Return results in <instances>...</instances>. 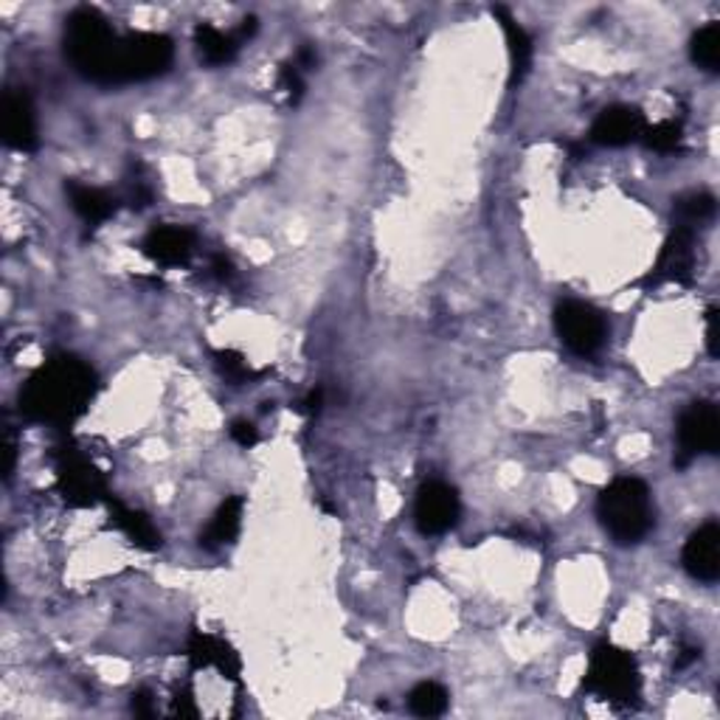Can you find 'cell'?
<instances>
[{
	"instance_id": "cell-1",
	"label": "cell",
	"mask_w": 720,
	"mask_h": 720,
	"mask_svg": "<svg viewBox=\"0 0 720 720\" xmlns=\"http://www.w3.org/2000/svg\"><path fill=\"white\" fill-rule=\"evenodd\" d=\"M93 391V369L74 355H57L29 377L20 391V411L32 422L68 428L88 411Z\"/></svg>"
},
{
	"instance_id": "cell-2",
	"label": "cell",
	"mask_w": 720,
	"mask_h": 720,
	"mask_svg": "<svg viewBox=\"0 0 720 720\" xmlns=\"http://www.w3.org/2000/svg\"><path fill=\"white\" fill-rule=\"evenodd\" d=\"M597 518L602 530L617 543H622V546L639 543L642 538H647V532L656 523L651 490L639 478H613L611 485L599 492Z\"/></svg>"
},
{
	"instance_id": "cell-3",
	"label": "cell",
	"mask_w": 720,
	"mask_h": 720,
	"mask_svg": "<svg viewBox=\"0 0 720 720\" xmlns=\"http://www.w3.org/2000/svg\"><path fill=\"white\" fill-rule=\"evenodd\" d=\"M119 34L96 9H77L65 20V57L90 82H108L110 59H113Z\"/></svg>"
},
{
	"instance_id": "cell-4",
	"label": "cell",
	"mask_w": 720,
	"mask_h": 720,
	"mask_svg": "<svg viewBox=\"0 0 720 720\" xmlns=\"http://www.w3.org/2000/svg\"><path fill=\"white\" fill-rule=\"evenodd\" d=\"M175 57V45L166 34L135 32L119 34L113 59H110L108 82L104 85H124V82H144V79L160 77L169 70Z\"/></svg>"
},
{
	"instance_id": "cell-5",
	"label": "cell",
	"mask_w": 720,
	"mask_h": 720,
	"mask_svg": "<svg viewBox=\"0 0 720 720\" xmlns=\"http://www.w3.org/2000/svg\"><path fill=\"white\" fill-rule=\"evenodd\" d=\"M583 687L613 707H633L642 693V678L631 653L613 644H597L588 658Z\"/></svg>"
},
{
	"instance_id": "cell-6",
	"label": "cell",
	"mask_w": 720,
	"mask_h": 720,
	"mask_svg": "<svg viewBox=\"0 0 720 720\" xmlns=\"http://www.w3.org/2000/svg\"><path fill=\"white\" fill-rule=\"evenodd\" d=\"M555 330L563 346L580 357H591L602 350L608 339V324L599 310L586 301H561L555 310Z\"/></svg>"
},
{
	"instance_id": "cell-7",
	"label": "cell",
	"mask_w": 720,
	"mask_h": 720,
	"mask_svg": "<svg viewBox=\"0 0 720 720\" xmlns=\"http://www.w3.org/2000/svg\"><path fill=\"white\" fill-rule=\"evenodd\" d=\"M57 481L59 492L70 507H93L104 498L108 487H104V476L99 467L82 456L77 447H57Z\"/></svg>"
},
{
	"instance_id": "cell-8",
	"label": "cell",
	"mask_w": 720,
	"mask_h": 720,
	"mask_svg": "<svg viewBox=\"0 0 720 720\" xmlns=\"http://www.w3.org/2000/svg\"><path fill=\"white\" fill-rule=\"evenodd\" d=\"M678 453L676 467H687L704 453H718L720 445V417L715 402L698 400L687 408L678 420Z\"/></svg>"
},
{
	"instance_id": "cell-9",
	"label": "cell",
	"mask_w": 720,
	"mask_h": 720,
	"mask_svg": "<svg viewBox=\"0 0 720 720\" xmlns=\"http://www.w3.org/2000/svg\"><path fill=\"white\" fill-rule=\"evenodd\" d=\"M462 512L459 492L445 481H428L420 487L414 501V521L422 535H445L456 527Z\"/></svg>"
},
{
	"instance_id": "cell-10",
	"label": "cell",
	"mask_w": 720,
	"mask_h": 720,
	"mask_svg": "<svg viewBox=\"0 0 720 720\" xmlns=\"http://www.w3.org/2000/svg\"><path fill=\"white\" fill-rule=\"evenodd\" d=\"M644 122L642 110L628 108V104H613L597 115L591 124V141L599 147H628L633 141H642Z\"/></svg>"
},
{
	"instance_id": "cell-11",
	"label": "cell",
	"mask_w": 720,
	"mask_h": 720,
	"mask_svg": "<svg viewBox=\"0 0 720 720\" xmlns=\"http://www.w3.org/2000/svg\"><path fill=\"white\" fill-rule=\"evenodd\" d=\"M684 568L689 577L701 583H715L720 577V527L718 521L701 523L698 530L689 535L687 546H684Z\"/></svg>"
},
{
	"instance_id": "cell-12",
	"label": "cell",
	"mask_w": 720,
	"mask_h": 720,
	"mask_svg": "<svg viewBox=\"0 0 720 720\" xmlns=\"http://www.w3.org/2000/svg\"><path fill=\"white\" fill-rule=\"evenodd\" d=\"M3 139L12 149L20 153H34L40 144L37 135V113L26 93L9 90L3 96Z\"/></svg>"
},
{
	"instance_id": "cell-13",
	"label": "cell",
	"mask_w": 720,
	"mask_h": 720,
	"mask_svg": "<svg viewBox=\"0 0 720 720\" xmlns=\"http://www.w3.org/2000/svg\"><path fill=\"white\" fill-rule=\"evenodd\" d=\"M695 268V231L676 225L669 240L664 243L662 256H658L656 268H653L651 281H678V285H689Z\"/></svg>"
},
{
	"instance_id": "cell-14",
	"label": "cell",
	"mask_w": 720,
	"mask_h": 720,
	"mask_svg": "<svg viewBox=\"0 0 720 720\" xmlns=\"http://www.w3.org/2000/svg\"><path fill=\"white\" fill-rule=\"evenodd\" d=\"M141 248L155 265L178 268L195 254V231L184 229V225H158V229L149 231Z\"/></svg>"
},
{
	"instance_id": "cell-15",
	"label": "cell",
	"mask_w": 720,
	"mask_h": 720,
	"mask_svg": "<svg viewBox=\"0 0 720 720\" xmlns=\"http://www.w3.org/2000/svg\"><path fill=\"white\" fill-rule=\"evenodd\" d=\"M189 658L195 669L214 667L220 669L225 678L240 676V656L231 651V644H225L223 639L218 636H209V633H191Z\"/></svg>"
},
{
	"instance_id": "cell-16",
	"label": "cell",
	"mask_w": 720,
	"mask_h": 720,
	"mask_svg": "<svg viewBox=\"0 0 720 720\" xmlns=\"http://www.w3.org/2000/svg\"><path fill=\"white\" fill-rule=\"evenodd\" d=\"M492 18L501 23V32L503 37H507V52H510V65H512L510 82L516 85L527 77V70H530L532 65V37L518 26L516 18L510 14V9L492 7Z\"/></svg>"
},
{
	"instance_id": "cell-17",
	"label": "cell",
	"mask_w": 720,
	"mask_h": 720,
	"mask_svg": "<svg viewBox=\"0 0 720 720\" xmlns=\"http://www.w3.org/2000/svg\"><path fill=\"white\" fill-rule=\"evenodd\" d=\"M65 191H68V200L70 206H74V211H77L88 225H102L113 218L115 200L110 198L108 191L96 189V186H85L79 184V180H68Z\"/></svg>"
},
{
	"instance_id": "cell-18",
	"label": "cell",
	"mask_w": 720,
	"mask_h": 720,
	"mask_svg": "<svg viewBox=\"0 0 720 720\" xmlns=\"http://www.w3.org/2000/svg\"><path fill=\"white\" fill-rule=\"evenodd\" d=\"M243 498L231 496L220 503V510L214 512V518L209 521L206 532L200 535V546L206 549H218L225 546V543L234 541L240 535V527H243Z\"/></svg>"
},
{
	"instance_id": "cell-19",
	"label": "cell",
	"mask_w": 720,
	"mask_h": 720,
	"mask_svg": "<svg viewBox=\"0 0 720 720\" xmlns=\"http://www.w3.org/2000/svg\"><path fill=\"white\" fill-rule=\"evenodd\" d=\"M195 45H198L203 63L225 65L236 57L240 40H236V34H223L220 29L209 26V23H200L195 29Z\"/></svg>"
},
{
	"instance_id": "cell-20",
	"label": "cell",
	"mask_w": 720,
	"mask_h": 720,
	"mask_svg": "<svg viewBox=\"0 0 720 720\" xmlns=\"http://www.w3.org/2000/svg\"><path fill=\"white\" fill-rule=\"evenodd\" d=\"M113 523L124 532V535L130 538V541L135 543V546H141V549H158L160 546V532L155 530L153 521H149L144 512L128 510L124 503L115 501L113 503Z\"/></svg>"
},
{
	"instance_id": "cell-21",
	"label": "cell",
	"mask_w": 720,
	"mask_h": 720,
	"mask_svg": "<svg viewBox=\"0 0 720 720\" xmlns=\"http://www.w3.org/2000/svg\"><path fill=\"white\" fill-rule=\"evenodd\" d=\"M408 709L417 718H440L447 712V689L436 682H422L408 695Z\"/></svg>"
},
{
	"instance_id": "cell-22",
	"label": "cell",
	"mask_w": 720,
	"mask_h": 720,
	"mask_svg": "<svg viewBox=\"0 0 720 720\" xmlns=\"http://www.w3.org/2000/svg\"><path fill=\"white\" fill-rule=\"evenodd\" d=\"M689 54L698 68L715 74L720 65V23H707L704 29H698L689 43Z\"/></svg>"
},
{
	"instance_id": "cell-23",
	"label": "cell",
	"mask_w": 720,
	"mask_h": 720,
	"mask_svg": "<svg viewBox=\"0 0 720 720\" xmlns=\"http://www.w3.org/2000/svg\"><path fill=\"white\" fill-rule=\"evenodd\" d=\"M712 211H715L712 195H707V191H693V195H684V198L676 200V206H673V218H676V225L695 231V225L712 218Z\"/></svg>"
},
{
	"instance_id": "cell-24",
	"label": "cell",
	"mask_w": 720,
	"mask_h": 720,
	"mask_svg": "<svg viewBox=\"0 0 720 720\" xmlns=\"http://www.w3.org/2000/svg\"><path fill=\"white\" fill-rule=\"evenodd\" d=\"M682 124L678 122H658L653 124V128H644L642 133V141L644 147L653 149V153H662V155H669L676 153V149H682Z\"/></svg>"
},
{
	"instance_id": "cell-25",
	"label": "cell",
	"mask_w": 720,
	"mask_h": 720,
	"mask_svg": "<svg viewBox=\"0 0 720 720\" xmlns=\"http://www.w3.org/2000/svg\"><path fill=\"white\" fill-rule=\"evenodd\" d=\"M218 366H220V372H223V375L234 383H245L254 377L248 361H245L240 352H218Z\"/></svg>"
},
{
	"instance_id": "cell-26",
	"label": "cell",
	"mask_w": 720,
	"mask_h": 720,
	"mask_svg": "<svg viewBox=\"0 0 720 720\" xmlns=\"http://www.w3.org/2000/svg\"><path fill=\"white\" fill-rule=\"evenodd\" d=\"M279 88L285 90L287 99H290V102L296 104L301 99V93H304V74H301V70L296 68L293 63L281 65V70H279Z\"/></svg>"
},
{
	"instance_id": "cell-27",
	"label": "cell",
	"mask_w": 720,
	"mask_h": 720,
	"mask_svg": "<svg viewBox=\"0 0 720 720\" xmlns=\"http://www.w3.org/2000/svg\"><path fill=\"white\" fill-rule=\"evenodd\" d=\"M231 440H234L236 445L251 447V445H256V442H259V434H256V428L251 425V422L236 420L234 425H231Z\"/></svg>"
},
{
	"instance_id": "cell-28",
	"label": "cell",
	"mask_w": 720,
	"mask_h": 720,
	"mask_svg": "<svg viewBox=\"0 0 720 720\" xmlns=\"http://www.w3.org/2000/svg\"><path fill=\"white\" fill-rule=\"evenodd\" d=\"M707 346H709V355L718 357V310H709L707 313Z\"/></svg>"
},
{
	"instance_id": "cell-29",
	"label": "cell",
	"mask_w": 720,
	"mask_h": 720,
	"mask_svg": "<svg viewBox=\"0 0 720 720\" xmlns=\"http://www.w3.org/2000/svg\"><path fill=\"white\" fill-rule=\"evenodd\" d=\"M211 270H214V276H218L220 281H234V265H231V259H225L223 254H218L214 259H211Z\"/></svg>"
},
{
	"instance_id": "cell-30",
	"label": "cell",
	"mask_w": 720,
	"mask_h": 720,
	"mask_svg": "<svg viewBox=\"0 0 720 720\" xmlns=\"http://www.w3.org/2000/svg\"><path fill=\"white\" fill-rule=\"evenodd\" d=\"M133 712L141 715V718H149V715H153V701H149L147 693L133 695Z\"/></svg>"
},
{
	"instance_id": "cell-31",
	"label": "cell",
	"mask_w": 720,
	"mask_h": 720,
	"mask_svg": "<svg viewBox=\"0 0 720 720\" xmlns=\"http://www.w3.org/2000/svg\"><path fill=\"white\" fill-rule=\"evenodd\" d=\"M321 406H324V391H321V389L310 391V397H307V402H304L307 411H310V414H319Z\"/></svg>"
}]
</instances>
